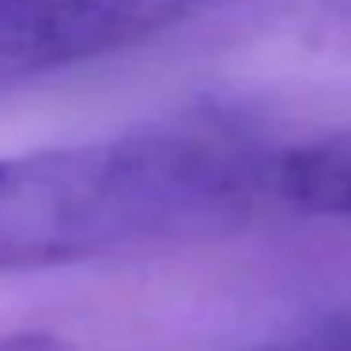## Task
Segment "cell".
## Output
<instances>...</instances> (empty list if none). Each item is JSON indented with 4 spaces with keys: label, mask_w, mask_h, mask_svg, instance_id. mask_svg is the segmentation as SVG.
Listing matches in <instances>:
<instances>
[{
    "label": "cell",
    "mask_w": 351,
    "mask_h": 351,
    "mask_svg": "<svg viewBox=\"0 0 351 351\" xmlns=\"http://www.w3.org/2000/svg\"><path fill=\"white\" fill-rule=\"evenodd\" d=\"M272 152L234 117L185 114L0 155V276L230 234L268 200Z\"/></svg>",
    "instance_id": "6da1fadb"
},
{
    "label": "cell",
    "mask_w": 351,
    "mask_h": 351,
    "mask_svg": "<svg viewBox=\"0 0 351 351\" xmlns=\"http://www.w3.org/2000/svg\"><path fill=\"white\" fill-rule=\"evenodd\" d=\"M234 0H0V95L155 42Z\"/></svg>",
    "instance_id": "7a4b0ae2"
},
{
    "label": "cell",
    "mask_w": 351,
    "mask_h": 351,
    "mask_svg": "<svg viewBox=\"0 0 351 351\" xmlns=\"http://www.w3.org/2000/svg\"><path fill=\"white\" fill-rule=\"evenodd\" d=\"M268 197L321 219H351V129L276 147Z\"/></svg>",
    "instance_id": "3957f363"
},
{
    "label": "cell",
    "mask_w": 351,
    "mask_h": 351,
    "mask_svg": "<svg viewBox=\"0 0 351 351\" xmlns=\"http://www.w3.org/2000/svg\"><path fill=\"white\" fill-rule=\"evenodd\" d=\"M245 351H351V313H336V317L321 321L317 328H310L302 336L268 340Z\"/></svg>",
    "instance_id": "277c9868"
},
{
    "label": "cell",
    "mask_w": 351,
    "mask_h": 351,
    "mask_svg": "<svg viewBox=\"0 0 351 351\" xmlns=\"http://www.w3.org/2000/svg\"><path fill=\"white\" fill-rule=\"evenodd\" d=\"M310 27L321 46L351 53V0H313Z\"/></svg>",
    "instance_id": "5b68a950"
},
{
    "label": "cell",
    "mask_w": 351,
    "mask_h": 351,
    "mask_svg": "<svg viewBox=\"0 0 351 351\" xmlns=\"http://www.w3.org/2000/svg\"><path fill=\"white\" fill-rule=\"evenodd\" d=\"M0 351H76L69 336L46 332V328H23V332H4Z\"/></svg>",
    "instance_id": "8992f818"
}]
</instances>
